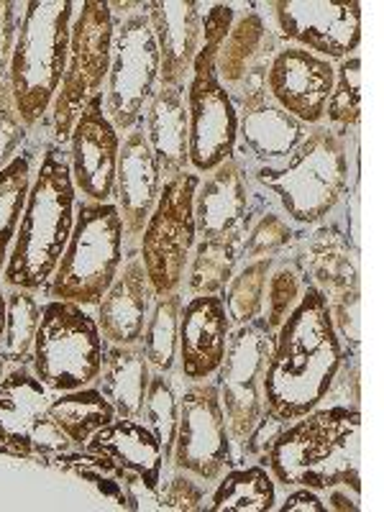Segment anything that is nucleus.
<instances>
[{
  "label": "nucleus",
  "mask_w": 384,
  "mask_h": 512,
  "mask_svg": "<svg viewBox=\"0 0 384 512\" xmlns=\"http://www.w3.org/2000/svg\"><path fill=\"white\" fill-rule=\"evenodd\" d=\"M344 367V341L333 326L328 297L305 285L300 303L277 328L264 374V410L290 423L320 408Z\"/></svg>",
  "instance_id": "1"
},
{
  "label": "nucleus",
  "mask_w": 384,
  "mask_h": 512,
  "mask_svg": "<svg viewBox=\"0 0 384 512\" xmlns=\"http://www.w3.org/2000/svg\"><path fill=\"white\" fill-rule=\"evenodd\" d=\"M359 433L361 413L356 405L315 408L282 425L262 466L285 487L328 492L346 484L361 492Z\"/></svg>",
  "instance_id": "2"
},
{
  "label": "nucleus",
  "mask_w": 384,
  "mask_h": 512,
  "mask_svg": "<svg viewBox=\"0 0 384 512\" xmlns=\"http://www.w3.org/2000/svg\"><path fill=\"white\" fill-rule=\"evenodd\" d=\"M77 198L70 157L62 146L49 144L31 180L21 226L3 269V285L29 292L47 290L75 228Z\"/></svg>",
  "instance_id": "3"
},
{
  "label": "nucleus",
  "mask_w": 384,
  "mask_h": 512,
  "mask_svg": "<svg viewBox=\"0 0 384 512\" xmlns=\"http://www.w3.org/2000/svg\"><path fill=\"white\" fill-rule=\"evenodd\" d=\"M254 182L267 187L300 226L323 223L349 190V139L326 123L308 128L295 152L280 167H256Z\"/></svg>",
  "instance_id": "4"
},
{
  "label": "nucleus",
  "mask_w": 384,
  "mask_h": 512,
  "mask_svg": "<svg viewBox=\"0 0 384 512\" xmlns=\"http://www.w3.org/2000/svg\"><path fill=\"white\" fill-rule=\"evenodd\" d=\"M233 21L236 8L228 3H216L203 13V41L185 88L190 116V169L195 175H208L218 164L236 157L239 111L216 72L218 54Z\"/></svg>",
  "instance_id": "5"
},
{
  "label": "nucleus",
  "mask_w": 384,
  "mask_h": 512,
  "mask_svg": "<svg viewBox=\"0 0 384 512\" xmlns=\"http://www.w3.org/2000/svg\"><path fill=\"white\" fill-rule=\"evenodd\" d=\"M77 3L72 0H29L16 36L11 59V93L18 116L29 128L39 126L52 111L70 54L72 21Z\"/></svg>",
  "instance_id": "6"
},
{
  "label": "nucleus",
  "mask_w": 384,
  "mask_h": 512,
  "mask_svg": "<svg viewBox=\"0 0 384 512\" xmlns=\"http://www.w3.org/2000/svg\"><path fill=\"white\" fill-rule=\"evenodd\" d=\"M123 254L126 231L116 203L80 198L75 208V228L47 287L49 297L95 308L121 272Z\"/></svg>",
  "instance_id": "7"
},
{
  "label": "nucleus",
  "mask_w": 384,
  "mask_h": 512,
  "mask_svg": "<svg viewBox=\"0 0 384 512\" xmlns=\"http://www.w3.org/2000/svg\"><path fill=\"white\" fill-rule=\"evenodd\" d=\"M105 346L108 344L88 308L67 300H49L41 305L31 372L57 395L82 390L100 377Z\"/></svg>",
  "instance_id": "8"
},
{
  "label": "nucleus",
  "mask_w": 384,
  "mask_h": 512,
  "mask_svg": "<svg viewBox=\"0 0 384 512\" xmlns=\"http://www.w3.org/2000/svg\"><path fill=\"white\" fill-rule=\"evenodd\" d=\"M113 29H116V21L108 3H100V0L77 3L67 67H64L62 85L52 103V136L57 146L70 141L77 118L95 95L103 93L108 70H111Z\"/></svg>",
  "instance_id": "9"
},
{
  "label": "nucleus",
  "mask_w": 384,
  "mask_h": 512,
  "mask_svg": "<svg viewBox=\"0 0 384 512\" xmlns=\"http://www.w3.org/2000/svg\"><path fill=\"white\" fill-rule=\"evenodd\" d=\"M200 175L192 169L164 180L152 216L139 236V256L157 295L177 292L185 280L190 254L198 244L195 192Z\"/></svg>",
  "instance_id": "10"
},
{
  "label": "nucleus",
  "mask_w": 384,
  "mask_h": 512,
  "mask_svg": "<svg viewBox=\"0 0 384 512\" xmlns=\"http://www.w3.org/2000/svg\"><path fill=\"white\" fill-rule=\"evenodd\" d=\"M157 85L159 47L146 16V3H141L139 11L121 16L113 29L111 70L105 80L103 98L105 113L118 134H128L141 126Z\"/></svg>",
  "instance_id": "11"
},
{
  "label": "nucleus",
  "mask_w": 384,
  "mask_h": 512,
  "mask_svg": "<svg viewBox=\"0 0 384 512\" xmlns=\"http://www.w3.org/2000/svg\"><path fill=\"white\" fill-rule=\"evenodd\" d=\"M277 331L269 328L264 315L246 326H236L228 338L226 359L216 372L228 431L236 443H244L264 415V374L274 351Z\"/></svg>",
  "instance_id": "12"
},
{
  "label": "nucleus",
  "mask_w": 384,
  "mask_h": 512,
  "mask_svg": "<svg viewBox=\"0 0 384 512\" xmlns=\"http://www.w3.org/2000/svg\"><path fill=\"white\" fill-rule=\"evenodd\" d=\"M169 464L200 482H218L233 464V438L216 382H190L180 395V423Z\"/></svg>",
  "instance_id": "13"
},
{
  "label": "nucleus",
  "mask_w": 384,
  "mask_h": 512,
  "mask_svg": "<svg viewBox=\"0 0 384 512\" xmlns=\"http://www.w3.org/2000/svg\"><path fill=\"white\" fill-rule=\"evenodd\" d=\"M277 29L292 47L308 49L328 62L356 54L361 44V3L328 0H277L272 3Z\"/></svg>",
  "instance_id": "14"
},
{
  "label": "nucleus",
  "mask_w": 384,
  "mask_h": 512,
  "mask_svg": "<svg viewBox=\"0 0 384 512\" xmlns=\"http://www.w3.org/2000/svg\"><path fill=\"white\" fill-rule=\"evenodd\" d=\"M121 134L105 113L103 93L95 95L70 134V169L77 195L93 203H113Z\"/></svg>",
  "instance_id": "15"
},
{
  "label": "nucleus",
  "mask_w": 384,
  "mask_h": 512,
  "mask_svg": "<svg viewBox=\"0 0 384 512\" xmlns=\"http://www.w3.org/2000/svg\"><path fill=\"white\" fill-rule=\"evenodd\" d=\"M336 82V64L300 47H280L267 72V93L305 126L326 118V105Z\"/></svg>",
  "instance_id": "16"
},
{
  "label": "nucleus",
  "mask_w": 384,
  "mask_h": 512,
  "mask_svg": "<svg viewBox=\"0 0 384 512\" xmlns=\"http://www.w3.org/2000/svg\"><path fill=\"white\" fill-rule=\"evenodd\" d=\"M251 223H254V195L239 159H228L200 177L195 192L198 239H246Z\"/></svg>",
  "instance_id": "17"
},
{
  "label": "nucleus",
  "mask_w": 384,
  "mask_h": 512,
  "mask_svg": "<svg viewBox=\"0 0 384 512\" xmlns=\"http://www.w3.org/2000/svg\"><path fill=\"white\" fill-rule=\"evenodd\" d=\"M233 323L221 295H195L182 305L177 364L187 382H208L226 359Z\"/></svg>",
  "instance_id": "18"
},
{
  "label": "nucleus",
  "mask_w": 384,
  "mask_h": 512,
  "mask_svg": "<svg viewBox=\"0 0 384 512\" xmlns=\"http://www.w3.org/2000/svg\"><path fill=\"white\" fill-rule=\"evenodd\" d=\"M280 52V39L267 26L262 13H236L231 31L218 54L216 72L233 105L256 88H267V72L274 54Z\"/></svg>",
  "instance_id": "19"
},
{
  "label": "nucleus",
  "mask_w": 384,
  "mask_h": 512,
  "mask_svg": "<svg viewBox=\"0 0 384 512\" xmlns=\"http://www.w3.org/2000/svg\"><path fill=\"white\" fill-rule=\"evenodd\" d=\"M239 111V131L236 149L256 162L259 167H280L287 162L295 146L308 136L305 123L292 118L274 103L267 88H256L236 103Z\"/></svg>",
  "instance_id": "20"
},
{
  "label": "nucleus",
  "mask_w": 384,
  "mask_h": 512,
  "mask_svg": "<svg viewBox=\"0 0 384 512\" xmlns=\"http://www.w3.org/2000/svg\"><path fill=\"white\" fill-rule=\"evenodd\" d=\"M162 185L164 175L152 146L146 141L144 128L139 126L134 131H128L121 141L116 185H113V203L121 213L126 244L141 236L146 221L152 216L154 205H157Z\"/></svg>",
  "instance_id": "21"
},
{
  "label": "nucleus",
  "mask_w": 384,
  "mask_h": 512,
  "mask_svg": "<svg viewBox=\"0 0 384 512\" xmlns=\"http://www.w3.org/2000/svg\"><path fill=\"white\" fill-rule=\"evenodd\" d=\"M146 16L159 47V85L185 90L203 41V6L195 0H152Z\"/></svg>",
  "instance_id": "22"
},
{
  "label": "nucleus",
  "mask_w": 384,
  "mask_h": 512,
  "mask_svg": "<svg viewBox=\"0 0 384 512\" xmlns=\"http://www.w3.org/2000/svg\"><path fill=\"white\" fill-rule=\"evenodd\" d=\"M154 297L157 292L146 277L144 262L136 251L123 262L113 285L95 305V323H98L105 344H141Z\"/></svg>",
  "instance_id": "23"
},
{
  "label": "nucleus",
  "mask_w": 384,
  "mask_h": 512,
  "mask_svg": "<svg viewBox=\"0 0 384 512\" xmlns=\"http://www.w3.org/2000/svg\"><path fill=\"white\" fill-rule=\"evenodd\" d=\"M144 136L157 157L164 180L190 169V116L185 90L157 85L144 113Z\"/></svg>",
  "instance_id": "24"
},
{
  "label": "nucleus",
  "mask_w": 384,
  "mask_h": 512,
  "mask_svg": "<svg viewBox=\"0 0 384 512\" xmlns=\"http://www.w3.org/2000/svg\"><path fill=\"white\" fill-rule=\"evenodd\" d=\"M85 448L95 454L111 456L126 472L136 474L152 495H159L162 469L167 466V461H164V451L154 433L141 420L116 418L111 425L100 428Z\"/></svg>",
  "instance_id": "25"
},
{
  "label": "nucleus",
  "mask_w": 384,
  "mask_h": 512,
  "mask_svg": "<svg viewBox=\"0 0 384 512\" xmlns=\"http://www.w3.org/2000/svg\"><path fill=\"white\" fill-rule=\"evenodd\" d=\"M295 267L305 285L318 287L328 297V303L359 290L354 256L338 226H323L313 239L305 241Z\"/></svg>",
  "instance_id": "26"
},
{
  "label": "nucleus",
  "mask_w": 384,
  "mask_h": 512,
  "mask_svg": "<svg viewBox=\"0 0 384 512\" xmlns=\"http://www.w3.org/2000/svg\"><path fill=\"white\" fill-rule=\"evenodd\" d=\"M149 382H152V364L146 359L144 346H105L103 369L95 379V387L111 402L118 418H141Z\"/></svg>",
  "instance_id": "27"
},
{
  "label": "nucleus",
  "mask_w": 384,
  "mask_h": 512,
  "mask_svg": "<svg viewBox=\"0 0 384 512\" xmlns=\"http://www.w3.org/2000/svg\"><path fill=\"white\" fill-rule=\"evenodd\" d=\"M47 415L62 428L64 436L70 438L75 448L88 446V441L100 428L111 425L118 418L111 402L105 400L95 384L82 387V390L59 392L49 402Z\"/></svg>",
  "instance_id": "28"
},
{
  "label": "nucleus",
  "mask_w": 384,
  "mask_h": 512,
  "mask_svg": "<svg viewBox=\"0 0 384 512\" xmlns=\"http://www.w3.org/2000/svg\"><path fill=\"white\" fill-rule=\"evenodd\" d=\"M244 239H198L185 269V292L195 295H223L241 262Z\"/></svg>",
  "instance_id": "29"
},
{
  "label": "nucleus",
  "mask_w": 384,
  "mask_h": 512,
  "mask_svg": "<svg viewBox=\"0 0 384 512\" xmlns=\"http://www.w3.org/2000/svg\"><path fill=\"white\" fill-rule=\"evenodd\" d=\"M277 507V487L267 466H241L218 479L210 512H269Z\"/></svg>",
  "instance_id": "30"
},
{
  "label": "nucleus",
  "mask_w": 384,
  "mask_h": 512,
  "mask_svg": "<svg viewBox=\"0 0 384 512\" xmlns=\"http://www.w3.org/2000/svg\"><path fill=\"white\" fill-rule=\"evenodd\" d=\"M185 295L180 290L154 297V305L146 318L141 346L152 364V372L172 374L177 367V346H180V315Z\"/></svg>",
  "instance_id": "31"
},
{
  "label": "nucleus",
  "mask_w": 384,
  "mask_h": 512,
  "mask_svg": "<svg viewBox=\"0 0 384 512\" xmlns=\"http://www.w3.org/2000/svg\"><path fill=\"white\" fill-rule=\"evenodd\" d=\"M31 180H34V172H31L29 152H21L6 169H0V274L6 269L18 226H21Z\"/></svg>",
  "instance_id": "32"
},
{
  "label": "nucleus",
  "mask_w": 384,
  "mask_h": 512,
  "mask_svg": "<svg viewBox=\"0 0 384 512\" xmlns=\"http://www.w3.org/2000/svg\"><path fill=\"white\" fill-rule=\"evenodd\" d=\"M8 308H6V331L0 341V359L6 364H24L31 361L36 331L41 320V303L36 292L8 287Z\"/></svg>",
  "instance_id": "33"
},
{
  "label": "nucleus",
  "mask_w": 384,
  "mask_h": 512,
  "mask_svg": "<svg viewBox=\"0 0 384 512\" xmlns=\"http://www.w3.org/2000/svg\"><path fill=\"white\" fill-rule=\"evenodd\" d=\"M274 262L277 259H254V262H246L244 267L236 269V274L231 277L221 297L233 328L246 326L264 313V292H267V280Z\"/></svg>",
  "instance_id": "34"
},
{
  "label": "nucleus",
  "mask_w": 384,
  "mask_h": 512,
  "mask_svg": "<svg viewBox=\"0 0 384 512\" xmlns=\"http://www.w3.org/2000/svg\"><path fill=\"white\" fill-rule=\"evenodd\" d=\"M141 423L154 433L164 451V461L169 464L172 448H175L177 423H180V395L175 392V384L169 374L152 372V382L144 397V410H141Z\"/></svg>",
  "instance_id": "35"
},
{
  "label": "nucleus",
  "mask_w": 384,
  "mask_h": 512,
  "mask_svg": "<svg viewBox=\"0 0 384 512\" xmlns=\"http://www.w3.org/2000/svg\"><path fill=\"white\" fill-rule=\"evenodd\" d=\"M361 118V57L351 54V57L341 59L336 67V82H333L331 98L326 105V123L336 134L349 139V131L359 128Z\"/></svg>",
  "instance_id": "36"
},
{
  "label": "nucleus",
  "mask_w": 384,
  "mask_h": 512,
  "mask_svg": "<svg viewBox=\"0 0 384 512\" xmlns=\"http://www.w3.org/2000/svg\"><path fill=\"white\" fill-rule=\"evenodd\" d=\"M305 282L297 272L295 262H274L267 280V292H264V320L269 328H277L285 323L287 315L295 310V305L303 297Z\"/></svg>",
  "instance_id": "37"
},
{
  "label": "nucleus",
  "mask_w": 384,
  "mask_h": 512,
  "mask_svg": "<svg viewBox=\"0 0 384 512\" xmlns=\"http://www.w3.org/2000/svg\"><path fill=\"white\" fill-rule=\"evenodd\" d=\"M290 221L280 213H262L251 223L249 233H246L244 244H241V259L254 262V259H277L287 244H292Z\"/></svg>",
  "instance_id": "38"
},
{
  "label": "nucleus",
  "mask_w": 384,
  "mask_h": 512,
  "mask_svg": "<svg viewBox=\"0 0 384 512\" xmlns=\"http://www.w3.org/2000/svg\"><path fill=\"white\" fill-rule=\"evenodd\" d=\"M29 131L31 128L26 126L24 118L18 116L11 82H6L0 88V169H6L21 154V146L26 144Z\"/></svg>",
  "instance_id": "39"
},
{
  "label": "nucleus",
  "mask_w": 384,
  "mask_h": 512,
  "mask_svg": "<svg viewBox=\"0 0 384 512\" xmlns=\"http://www.w3.org/2000/svg\"><path fill=\"white\" fill-rule=\"evenodd\" d=\"M157 502L159 510H205V482L185 472H175V477L164 484V489L159 487Z\"/></svg>",
  "instance_id": "40"
},
{
  "label": "nucleus",
  "mask_w": 384,
  "mask_h": 512,
  "mask_svg": "<svg viewBox=\"0 0 384 512\" xmlns=\"http://www.w3.org/2000/svg\"><path fill=\"white\" fill-rule=\"evenodd\" d=\"M26 3L16 0H0V88L8 82L11 75V59L13 47H16V36L24 21Z\"/></svg>",
  "instance_id": "41"
},
{
  "label": "nucleus",
  "mask_w": 384,
  "mask_h": 512,
  "mask_svg": "<svg viewBox=\"0 0 384 512\" xmlns=\"http://www.w3.org/2000/svg\"><path fill=\"white\" fill-rule=\"evenodd\" d=\"M31 448H34V456L41 461L52 459V456L64 454V451H70L72 441L64 436V431L49 418L47 413H41L39 418L34 420L31 425Z\"/></svg>",
  "instance_id": "42"
},
{
  "label": "nucleus",
  "mask_w": 384,
  "mask_h": 512,
  "mask_svg": "<svg viewBox=\"0 0 384 512\" xmlns=\"http://www.w3.org/2000/svg\"><path fill=\"white\" fill-rule=\"evenodd\" d=\"M280 512H326V502L320 500L315 489L295 487L280 505Z\"/></svg>",
  "instance_id": "43"
},
{
  "label": "nucleus",
  "mask_w": 384,
  "mask_h": 512,
  "mask_svg": "<svg viewBox=\"0 0 384 512\" xmlns=\"http://www.w3.org/2000/svg\"><path fill=\"white\" fill-rule=\"evenodd\" d=\"M349 489L351 487H346V484H338V487L328 489V505H326V510H336V512L351 510V512H359L361 492H359V495H351L349 497Z\"/></svg>",
  "instance_id": "44"
},
{
  "label": "nucleus",
  "mask_w": 384,
  "mask_h": 512,
  "mask_svg": "<svg viewBox=\"0 0 384 512\" xmlns=\"http://www.w3.org/2000/svg\"><path fill=\"white\" fill-rule=\"evenodd\" d=\"M6 308H8L6 285L0 282V341H3V331H6Z\"/></svg>",
  "instance_id": "45"
},
{
  "label": "nucleus",
  "mask_w": 384,
  "mask_h": 512,
  "mask_svg": "<svg viewBox=\"0 0 384 512\" xmlns=\"http://www.w3.org/2000/svg\"><path fill=\"white\" fill-rule=\"evenodd\" d=\"M6 361H3V359H0V382H3V379H6Z\"/></svg>",
  "instance_id": "46"
}]
</instances>
